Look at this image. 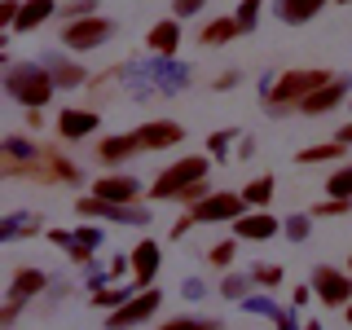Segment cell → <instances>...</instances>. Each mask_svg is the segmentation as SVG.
I'll return each instance as SVG.
<instances>
[{
  "instance_id": "cell-1",
  "label": "cell",
  "mask_w": 352,
  "mask_h": 330,
  "mask_svg": "<svg viewBox=\"0 0 352 330\" xmlns=\"http://www.w3.org/2000/svg\"><path fill=\"white\" fill-rule=\"evenodd\" d=\"M335 75L322 71V66H304V71H282L278 80L264 88V110L269 115H291V110H300L304 97H313L317 88H326Z\"/></svg>"
},
{
  "instance_id": "cell-2",
  "label": "cell",
  "mask_w": 352,
  "mask_h": 330,
  "mask_svg": "<svg viewBox=\"0 0 352 330\" xmlns=\"http://www.w3.org/2000/svg\"><path fill=\"white\" fill-rule=\"evenodd\" d=\"M5 93L27 110H44L58 93L53 75L44 71V62H9L5 66Z\"/></svg>"
},
{
  "instance_id": "cell-3",
  "label": "cell",
  "mask_w": 352,
  "mask_h": 330,
  "mask_svg": "<svg viewBox=\"0 0 352 330\" xmlns=\"http://www.w3.org/2000/svg\"><path fill=\"white\" fill-rule=\"evenodd\" d=\"M198 181H207V159L203 154H185V159H176L172 168H163L159 176H154L150 198L154 203H176V194L198 185Z\"/></svg>"
},
{
  "instance_id": "cell-4",
  "label": "cell",
  "mask_w": 352,
  "mask_h": 330,
  "mask_svg": "<svg viewBox=\"0 0 352 330\" xmlns=\"http://www.w3.org/2000/svg\"><path fill=\"white\" fill-rule=\"evenodd\" d=\"M75 212H80L84 220H115V225H150V207H141V203H106V198H80L75 203Z\"/></svg>"
},
{
  "instance_id": "cell-5",
  "label": "cell",
  "mask_w": 352,
  "mask_h": 330,
  "mask_svg": "<svg viewBox=\"0 0 352 330\" xmlns=\"http://www.w3.org/2000/svg\"><path fill=\"white\" fill-rule=\"evenodd\" d=\"M110 36H115V18H102V14L80 18V22H66V27H62V44H66V49H75V53L97 49V44H106Z\"/></svg>"
},
{
  "instance_id": "cell-6",
  "label": "cell",
  "mask_w": 352,
  "mask_h": 330,
  "mask_svg": "<svg viewBox=\"0 0 352 330\" xmlns=\"http://www.w3.org/2000/svg\"><path fill=\"white\" fill-rule=\"evenodd\" d=\"M313 291L326 308H348L352 304V273L335 264H313Z\"/></svg>"
},
{
  "instance_id": "cell-7",
  "label": "cell",
  "mask_w": 352,
  "mask_h": 330,
  "mask_svg": "<svg viewBox=\"0 0 352 330\" xmlns=\"http://www.w3.org/2000/svg\"><path fill=\"white\" fill-rule=\"evenodd\" d=\"M159 304H163V295L154 291V286H150V291H137L124 308H115V313L106 317V326H110V330H132V326L150 322V317L159 313Z\"/></svg>"
},
{
  "instance_id": "cell-8",
  "label": "cell",
  "mask_w": 352,
  "mask_h": 330,
  "mask_svg": "<svg viewBox=\"0 0 352 330\" xmlns=\"http://www.w3.org/2000/svg\"><path fill=\"white\" fill-rule=\"evenodd\" d=\"M190 216L194 220H207V225H212V220H229V225H234L238 216H247V198L234 194V190H220V194H207L203 203H194Z\"/></svg>"
},
{
  "instance_id": "cell-9",
  "label": "cell",
  "mask_w": 352,
  "mask_h": 330,
  "mask_svg": "<svg viewBox=\"0 0 352 330\" xmlns=\"http://www.w3.org/2000/svg\"><path fill=\"white\" fill-rule=\"evenodd\" d=\"M352 97V75H335L326 88H317L313 97H304L300 102V115H330L335 106H344Z\"/></svg>"
},
{
  "instance_id": "cell-10",
  "label": "cell",
  "mask_w": 352,
  "mask_h": 330,
  "mask_svg": "<svg viewBox=\"0 0 352 330\" xmlns=\"http://www.w3.org/2000/svg\"><path fill=\"white\" fill-rule=\"evenodd\" d=\"M93 198H106V203H141V181L128 172H110L93 185Z\"/></svg>"
},
{
  "instance_id": "cell-11",
  "label": "cell",
  "mask_w": 352,
  "mask_h": 330,
  "mask_svg": "<svg viewBox=\"0 0 352 330\" xmlns=\"http://www.w3.org/2000/svg\"><path fill=\"white\" fill-rule=\"evenodd\" d=\"M44 286H49V273H44V269H31V264H22V269H14V278H9V295H5V300L27 308V304L44 291Z\"/></svg>"
},
{
  "instance_id": "cell-12",
  "label": "cell",
  "mask_w": 352,
  "mask_h": 330,
  "mask_svg": "<svg viewBox=\"0 0 352 330\" xmlns=\"http://www.w3.org/2000/svg\"><path fill=\"white\" fill-rule=\"evenodd\" d=\"M97 110H84V106H66L62 115H58V137L62 141H84V137H93L97 132Z\"/></svg>"
},
{
  "instance_id": "cell-13",
  "label": "cell",
  "mask_w": 352,
  "mask_h": 330,
  "mask_svg": "<svg viewBox=\"0 0 352 330\" xmlns=\"http://www.w3.org/2000/svg\"><path fill=\"white\" fill-rule=\"evenodd\" d=\"M128 256H132V282H137V291H150L154 273H159V242H154V238H141Z\"/></svg>"
},
{
  "instance_id": "cell-14",
  "label": "cell",
  "mask_w": 352,
  "mask_h": 330,
  "mask_svg": "<svg viewBox=\"0 0 352 330\" xmlns=\"http://www.w3.org/2000/svg\"><path fill=\"white\" fill-rule=\"evenodd\" d=\"M141 154V141L137 132H115V137H102L97 141V159L106 163V168H115V163H128Z\"/></svg>"
},
{
  "instance_id": "cell-15",
  "label": "cell",
  "mask_w": 352,
  "mask_h": 330,
  "mask_svg": "<svg viewBox=\"0 0 352 330\" xmlns=\"http://www.w3.org/2000/svg\"><path fill=\"white\" fill-rule=\"evenodd\" d=\"M278 229H282L278 216H269V212H247V216L234 220V238L238 242H269Z\"/></svg>"
},
{
  "instance_id": "cell-16",
  "label": "cell",
  "mask_w": 352,
  "mask_h": 330,
  "mask_svg": "<svg viewBox=\"0 0 352 330\" xmlns=\"http://www.w3.org/2000/svg\"><path fill=\"white\" fill-rule=\"evenodd\" d=\"M146 49L154 53V58H172V53L181 49V18L154 22V27L146 31Z\"/></svg>"
},
{
  "instance_id": "cell-17",
  "label": "cell",
  "mask_w": 352,
  "mask_h": 330,
  "mask_svg": "<svg viewBox=\"0 0 352 330\" xmlns=\"http://www.w3.org/2000/svg\"><path fill=\"white\" fill-rule=\"evenodd\" d=\"M181 137H185V128L172 124V119H154V124H141V128H137L141 150H168V146H176Z\"/></svg>"
},
{
  "instance_id": "cell-18",
  "label": "cell",
  "mask_w": 352,
  "mask_h": 330,
  "mask_svg": "<svg viewBox=\"0 0 352 330\" xmlns=\"http://www.w3.org/2000/svg\"><path fill=\"white\" fill-rule=\"evenodd\" d=\"M44 71L53 75V84L58 88H80V84H88V71L80 62H71V58H62V53H44Z\"/></svg>"
},
{
  "instance_id": "cell-19",
  "label": "cell",
  "mask_w": 352,
  "mask_h": 330,
  "mask_svg": "<svg viewBox=\"0 0 352 330\" xmlns=\"http://www.w3.org/2000/svg\"><path fill=\"white\" fill-rule=\"evenodd\" d=\"M44 229V220L36 212H9L0 220V242H18V238H36Z\"/></svg>"
},
{
  "instance_id": "cell-20",
  "label": "cell",
  "mask_w": 352,
  "mask_h": 330,
  "mask_svg": "<svg viewBox=\"0 0 352 330\" xmlns=\"http://www.w3.org/2000/svg\"><path fill=\"white\" fill-rule=\"evenodd\" d=\"M326 9V0H278V18L286 27H304Z\"/></svg>"
},
{
  "instance_id": "cell-21",
  "label": "cell",
  "mask_w": 352,
  "mask_h": 330,
  "mask_svg": "<svg viewBox=\"0 0 352 330\" xmlns=\"http://www.w3.org/2000/svg\"><path fill=\"white\" fill-rule=\"evenodd\" d=\"M58 14V0H22V14L14 22V31H36Z\"/></svg>"
},
{
  "instance_id": "cell-22",
  "label": "cell",
  "mask_w": 352,
  "mask_h": 330,
  "mask_svg": "<svg viewBox=\"0 0 352 330\" xmlns=\"http://www.w3.org/2000/svg\"><path fill=\"white\" fill-rule=\"evenodd\" d=\"M234 36H242L238 18H212V22L198 27V44H203V49H212V44H229Z\"/></svg>"
},
{
  "instance_id": "cell-23",
  "label": "cell",
  "mask_w": 352,
  "mask_h": 330,
  "mask_svg": "<svg viewBox=\"0 0 352 330\" xmlns=\"http://www.w3.org/2000/svg\"><path fill=\"white\" fill-rule=\"evenodd\" d=\"M40 146H36V141H27V137H5V141H0V159H5V163H36L40 159Z\"/></svg>"
},
{
  "instance_id": "cell-24",
  "label": "cell",
  "mask_w": 352,
  "mask_h": 330,
  "mask_svg": "<svg viewBox=\"0 0 352 330\" xmlns=\"http://www.w3.org/2000/svg\"><path fill=\"white\" fill-rule=\"evenodd\" d=\"M40 159H44V168H49V176H53V181H62V185H80V181H84V172L75 168L71 159H62L58 150H44Z\"/></svg>"
},
{
  "instance_id": "cell-25",
  "label": "cell",
  "mask_w": 352,
  "mask_h": 330,
  "mask_svg": "<svg viewBox=\"0 0 352 330\" xmlns=\"http://www.w3.org/2000/svg\"><path fill=\"white\" fill-rule=\"evenodd\" d=\"M330 159H348V146H339V141H322V146H304L295 154V163H304V168H313V163H330Z\"/></svg>"
},
{
  "instance_id": "cell-26",
  "label": "cell",
  "mask_w": 352,
  "mask_h": 330,
  "mask_svg": "<svg viewBox=\"0 0 352 330\" xmlns=\"http://www.w3.org/2000/svg\"><path fill=\"white\" fill-rule=\"evenodd\" d=\"M273 190H278V181L264 172V176H256V181H247V190H238V194L247 198V207H269L273 203Z\"/></svg>"
},
{
  "instance_id": "cell-27",
  "label": "cell",
  "mask_w": 352,
  "mask_h": 330,
  "mask_svg": "<svg viewBox=\"0 0 352 330\" xmlns=\"http://www.w3.org/2000/svg\"><path fill=\"white\" fill-rule=\"evenodd\" d=\"M128 300H132L128 286H102V291H93V300H88V304L102 308V313H115V308H124Z\"/></svg>"
},
{
  "instance_id": "cell-28",
  "label": "cell",
  "mask_w": 352,
  "mask_h": 330,
  "mask_svg": "<svg viewBox=\"0 0 352 330\" xmlns=\"http://www.w3.org/2000/svg\"><path fill=\"white\" fill-rule=\"evenodd\" d=\"M49 242H53V247H62L75 264H93V251L80 247V242H75V234H66V229H49Z\"/></svg>"
},
{
  "instance_id": "cell-29",
  "label": "cell",
  "mask_w": 352,
  "mask_h": 330,
  "mask_svg": "<svg viewBox=\"0 0 352 330\" xmlns=\"http://www.w3.org/2000/svg\"><path fill=\"white\" fill-rule=\"evenodd\" d=\"M326 194L330 198H348L352 203V163H344V168H335L326 176Z\"/></svg>"
},
{
  "instance_id": "cell-30",
  "label": "cell",
  "mask_w": 352,
  "mask_h": 330,
  "mask_svg": "<svg viewBox=\"0 0 352 330\" xmlns=\"http://www.w3.org/2000/svg\"><path fill=\"white\" fill-rule=\"evenodd\" d=\"M251 282L256 278H242V273H229L225 282H220V295H225V300H251Z\"/></svg>"
},
{
  "instance_id": "cell-31",
  "label": "cell",
  "mask_w": 352,
  "mask_h": 330,
  "mask_svg": "<svg viewBox=\"0 0 352 330\" xmlns=\"http://www.w3.org/2000/svg\"><path fill=\"white\" fill-rule=\"evenodd\" d=\"M238 256V238H225V242H216L212 251H207V260H212V269H229Z\"/></svg>"
},
{
  "instance_id": "cell-32",
  "label": "cell",
  "mask_w": 352,
  "mask_h": 330,
  "mask_svg": "<svg viewBox=\"0 0 352 330\" xmlns=\"http://www.w3.org/2000/svg\"><path fill=\"white\" fill-rule=\"evenodd\" d=\"M260 9H264V0H238V9H234L238 27H242V31H256V22H260Z\"/></svg>"
},
{
  "instance_id": "cell-33",
  "label": "cell",
  "mask_w": 352,
  "mask_h": 330,
  "mask_svg": "<svg viewBox=\"0 0 352 330\" xmlns=\"http://www.w3.org/2000/svg\"><path fill=\"white\" fill-rule=\"evenodd\" d=\"M282 234L291 242H308V234H313V216H286L282 220Z\"/></svg>"
},
{
  "instance_id": "cell-34",
  "label": "cell",
  "mask_w": 352,
  "mask_h": 330,
  "mask_svg": "<svg viewBox=\"0 0 352 330\" xmlns=\"http://www.w3.org/2000/svg\"><path fill=\"white\" fill-rule=\"evenodd\" d=\"M159 330H220V322H207V317H168V322H159Z\"/></svg>"
},
{
  "instance_id": "cell-35",
  "label": "cell",
  "mask_w": 352,
  "mask_h": 330,
  "mask_svg": "<svg viewBox=\"0 0 352 330\" xmlns=\"http://www.w3.org/2000/svg\"><path fill=\"white\" fill-rule=\"evenodd\" d=\"M344 212H352L348 198H326V203H317L308 216H313V220H330V216H344Z\"/></svg>"
},
{
  "instance_id": "cell-36",
  "label": "cell",
  "mask_w": 352,
  "mask_h": 330,
  "mask_svg": "<svg viewBox=\"0 0 352 330\" xmlns=\"http://www.w3.org/2000/svg\"><path fill=\"white\" fill-rule=\"evenodd\" d=\"M93 14H97V0H66L62 5V18H71V22L93 18Z\"/></svg>"
},
{
  "instance_id": "cell-37",
  "label": "cell",
  "mask_w": 352,
  "mask_h": 330,
  "mask_svg": "<svg viewBox=\"0 0 352 330\" xmlns=\"http://www.w3.org/2000/svg\"><path fill=\"white\" fill-rule=\"evenodd\" d=\"M251 278H256L260 286H282V269H278V264H256Z\"/></svg>"
},
{
  "instance_id": "cell-38",
  "label": "cell",
  "mask_w": 352,
  "mask_h": 330,
  "mask_svg": "<svg viewBox=\"0 0 352 330\" xmlns=\"http://www.w3.org/2000/svg\"><path fill=\"white\" fill-rule=\"evenodd\" d=\"M71 234H75V242H80V247H88V251L102 242V229H97V225H80V229H71Z\"/></svg>"
},
{
  "instance_id": "cell-39",
  "label": "cell",
  "mask_w": 352,
  "mask_h": 330,
  "mask_svg": "<svg viewBox=\"0 0 352 330\" xmlns=\"http://www.w3.org/2000/svg\"><path fill=\"white\" fill-rule=\"evenodd\" d=\"M22 14V0H0V27H14Z\"/></svg>"
},
{
  "instance_id": "cell-40",
  "label": "cell",
  "mask_w": 352,
  "mask_h": 330,
  "mask_svg": "<svg viewBox=\"0 0 352 330\" xmlns=\"http://www.w3.org/2000/svg\"><path fill=\"white\" fill-rule=\"evenodd\" d=\"M242 308H251V313H264V317H278L282 308L278 304H269V300H260V295H251V300H242Z\"/></svg>"
},
{
  "instance_id": "cell-41",
  "label": "cell",
  "mask_w": 352,
  "mask_h": 330,
  "mask_svg": "<svg viewBox=\"0 0 352 330\" xmlns=\"http://www.w3.org/2000/svg\"><path fill=\"white\" fill-rule=\"evenodd\" d=\"M124 273H132V256H115V260L106 264V278H110V282L124 278Z\"/></svg>"
},
{
  "instance_id": "cell-42",
  "label": "cell",
  "mask_w": 352,
  "mask_h": 330,
  "mask_svg": "<svg viewBox=\"0 0 352 330\" xmlns=\"http://www.w3.org/2000/svg\"><path fill=\"white\" fill-rule=\"evenodd\" d=\"M203 5H207V0H176V5H172V18H194Z\"/></svg>"
},
{
  "instance_id": "cell-43",
  "label": "cell",
  "mask_w": 352,
  "mask_h": 330,
  "mask_svg": "<svg viewBox=\"0 0 352 330\" xmlns=\"http://www.w3.org/2000/svg\"><path fill=\"white\" fill-rule=\"evenodd\" d=\"M18 313H22V304H9V300H5V308H0V330L14 326V322H18Z\"/></svg>"
},
{
  "instance_id": "cell-44",
  "label": "cell",
  "mask_w": 352,
  "mask_h": 330,
  "mask_svg": "<svg viewBox=\"0 0 352 330\" xmlns=\"http://www.w3.org/2000/svg\"><path fill=\"white\" fill-rule=\"evenodd\" d=\"M238 80H242L238 71H225V75H216V84H212V88H216V93H229V88H234Z\"/></svg>"
},
{
  "instance_id": "cell-45",
  "label": "cell",
  "mask_w": 352,
  "mask_h": 330,
  "mask_svg": "<svg viewBox=\"0 0 352 330\" xmlns=\"http://www.w3.org/2000/svg\"><path fill=\"white\" fill-rule=\"evenodd\" d=\"M229 141H234V132H216L207 146H212V154H225V150H229Z\"/></svg>"
},
{
  "instance_id": "cell-46",
  "label": "cell",
  "mask_w": 352,
  "mask_h": 330,
  "mask_svg": "<svg viewBox=\"0 0 352 330\" xmlns=\"http://www.w3.org/2000/svg\"><path fill=\"white\" fill-rule=\"evenodd\" d=\"M190 225H194V216H181V220L168 229V234H172V238H185V234H190Z\"/></svg>"
},
{
  "instance_id": "cell-47",
  "label": "cell",
  "mask_w": 352,
  "mask_h": 330,
  "mask_svg": "<svg viewBox=\"0 0 352 330\" xmlns=\"http://www.w3.org/2000/svg\"><path fill=\"white\" fill-rule=\"evenodd\" d=\"M308 300H313V286H295V295H291V304H295V308H304Z\"/></svg>"
},
{
  "instance_id": "cell-48",
  "label": "cell",
  "mask_w": 352,
  "mask_h": 330,
  "mask_svg": "<svg viewBox=\"0 0 352 330\" xmlns=\"http://www.w3.org/2000/svg\"><path fill=\"white\" fill-rule=\"evenodd\" d=\"M273 322H278V330H304V326H295V317H291V313H278Z\"/></svg>"
},
{
  "instance_id": "cell-49",
  "label": "cell",
  "mask_w": 352,
  "mask_h": 330,
  "mask_svg": "<svg viewBox=\"0 0 352 330\" xmlns=\"http://www.w3.org/2000/svg\"><path fill=\"white\" fill-rule=\"evenodd\" d=\"M251 154H256V141L242 137V141H238V159H251Z\"/></svg>"
},
{
  "instance_id": "cell-50",
  "label": "cell",
  "mask_w": 352,
  "mask_h": 330,
  "mask_svg": "<svg viewBox=\"0 0 352 330\" xmlns=\"http://www.w3.org/2000/svg\"><path fill=\"white\" fill-rule=\"evenodd\" d=\"M203 291H207L203 282H185V295H190V300H198V295H203Z\"/></svg>"
},
{
  "instance_id": "cell-51",
  "label": "cell",
  "mask_w": 352,
  "mask_h": 330,
  "mask_svg": "<svg viewBox=\"0 0 352 330\" xmlns=\"http://www.w3.org/2000/svg\"><path fill=\"white\" fill-rule=\"evenodd\" d=\"M335 141H339V146H352V124L339 128V137H335Z\"/></svg>"
},
{
  "instance_id": "cell-52",
  "label": "cell",
  "mask_w": 352,
  "mask_h": 330,
  "mask_svg": "<svg viewBox=\"0 0 352 330\" xmlns=\"http://www.w3.org/2000/svg\"><path fill=\"white\" fill-rule=\"evenodd\" d=\"M304 330H322V322H308V326H304Z\"/></svg>"
},
{
  "instance_id": "cell-53",
  "label": "cell",
  "mask_w": 352,
  "mask_h": 330,
  "mask_svg": "<svg viewBox=\"0 0 352 330\" xmlns=\"http://www.w3.org/2000/svg\"><path fill=\"white\" fill-rule=\"evenodd\" d=\"M344 317H348V326H352V304H348V308H344Z\"/></svg>"
},
{
  "instance_id": "cell-54",
  "label": "cell",
  "mask_w": 352,
  "mask_h": 330,
  "mask_svg": "<svg viewBox=\"0 0 352 330\" xmlns=\"http://www.w3.org/2000/svg\"><path fill=\"white\" fill-rule=\"evenodd\" d=\"M339 5H352V0H339Z\"/></svg>"
},
{
  "instance_id": "cell-55",
  "label": "cell",
  "mask_w": 352,
  "mask_h": 330,
  "mask_svg": "<svg viewBox=\"0 0 352 330\" xmlns=\"http://www.w3.org/2000/svg\"><path fill=\"white\" fill-rule=\"evenodd\" d=\"M348 264H352V260H348ZM348 273H352V269H348Z\"/></svg>"
}]
</instances>
